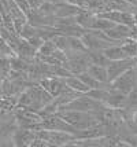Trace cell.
<instances>
[{
	"label": "cell",
	"mask_w": 137,
	"mask_h": 147,
	"mask_svg": "<svg viewBox=\"0 0 137 147\" xmlns=\"http://www.w3.org/2000/svg\"><path fill=\"white\" fill-rule=\"evenodd\" d=\"M107 106L100 100H96L86 94H80L77 98H74L73 100L59 107L58 110H80V111H93V113H99L103 111Z\"/></svg>",
	"instance_id": "obj_1"
},
{
	"label": "cell",
	"mask_w": 137,
	"mask_h": 147,
	"mask_svg": "<svg viewBox=\"0 0 137 147\" xmlns=\"http://www.w3.org/2000/svg\"><path fill=\"white\" fill-rule=\"evenodd\" d=\"M36 136L43 139L48 147L51 146H69L76 138L70 132L65 131H49V129H39L36 131Z\"/></svg>",
	"instance_id": "obj_2"
},
{
	"label": "cell",
	"mask_w": 137,
	"mask_h": 147,
	"mask_svg": "<svg viewBox=\"0 0 137 147\" xmlns=\"http://www.w3.org/2000/svg\"><path fill=\"white\" fill-rule=\"evenodd\" d=\"M66 57L67 59L63 62V66L74 76H78L80 73L86 71L88 66L91 65V59L86 52L69 51L66 52Z\"/></svg>",
	"instance_id": "obj_3"
},
{
	"label": "cell",
	"mask_w": 137,
	"mask_h": 147,
	"mask_svg": "<svg viewBox=\"0 0 137 147\" xmlns=\"http://www.w3.org/2000/svg\"><path fill=\"white\" fill-rule=\"evenodd\" d=\"M137 84V66L130 67L124 71L121 76H118L115 80L110 81L111 90H117L122 94H128L133 90V87Z\"/></svg>",
	"instance_id": "obj_4"
},
{
	"label": "cell",
	"mask_w": 137,
	"mask_h": 147,
	"mask_svg": "<svg viewBox=\"0 0 137 147\" xmlns=\"http://www.w3.org/2000/svg\"><path fill=\"white\" fill-rule=\"evenodd\" d=\"M137 66V59L136 58H129L126 57L124 59H118V61H110L108 65L106 66L107 69V78H108V83L115 80L118 76H121L124 71H126L130 67Z\"/></svg>",
	"instance_id": "obj_5"
},
{
	"label": "cell",
	"mask_w": 137,
	"mask_h": 147,
	"mask_svg": "<svg viewBox=\"0 0 137 147\" xmlns=\"http://www.w3.org/2000/svg\"><path fill=\"white\" fill-rule=\"evenodd\" d=\"M40 129H49V131H65V132H70L74 135L76 128L72 127L70 124H67L65 120H62L59 115L51 114L44 117L40 121Z\"/></svg>",
	"instance_id": "obj_6"
},
{
	"label": "cell",
	"mask_w": 137,
	"mask_h": 147,
	"mask_svg": "<svg viewBox=\"0 0 137 147\" xmlns=\"http://www.w3.org/2000/svg\"><path fill=\"white\" fill-rule=\"evenodd\" d=\"M39 84L44 88V90L52 95L53 98L59 95V92L62 91V88L65 87V80L56 76H51V77H43L39 81Z\"/></svg>",
	"instance_id": "obj_7"
},
{
	"label": "cell",
	"mask_w": 137,
	"mask_h": 147,
	"mask_svg": "<svg viewBox=\"0 0 137 147\" xmlns=\"http://www.w3.org/2000/svg\"><path fill=\"white\" fill-rule=\"evenodd\" d=\"M107 107L111 109H125L126 107V94H122L117 90H107L104 100H103Z\"/></svg>",
	"instance_id": "obj_8"
},
{
	"label": "cell",
	"mask_w": 137,
	"mask_h": 147,
	"mask_svg": "<svg viewBox=\"0 0 137 147\" xmlns=\"http://www.w3.org/2000/svg\"><path fill=\"white\" fill-rule=\"evenodd\" d=\"M34 138H36V132L34 131L18 127L15 129V132L13 134V144L18 147L30 146V143L33 142Z\"/></svg>",
	"instance_id": "obj_9"
},
{
	"label": "cell",
	"mask_w": 137,
	"mask_h": 147,
	"mask_svg": "<svg viewBox=\"0 0 137 147\" xmlns=\"http://www.w3.org/2000/svg\"><path fill=\"white\" fill-rule=\"evenodd\" d=\"M104 33L111 38V40L118 41V43L121 44V41H122V40H125V38L129 37V34H130V26L122 25V24H115L111 29L106 30Z\"/></svg>",
	"instance_id": "obj_10"
},
{
	"label": "cell",
	"mask_w": 137,
	"mask_h": 147,
	"mask_svg": "<svg viewBox=\"0 0 137 147\" xmlns=\"http://www.w3.org/2000/svg\"><path fill=\"white\" fill-rule=\"evenodd\" d=\"M78 95H80V92L72 90L70 87H67V85L65 84V87L62 88V91L59 92L58 96L53 98V100H55V103L58 105V107H62V106L67 105L70 100H73L74 98H77Z\"/></svg>",
	"instance_id": "obj_11"
},
{
	"label": "cell",
	"mask_w": 137,
	"mask_h": 147,
	"mask_svg": "<svg viewBox=\"0 0 137 147\" xmlns=\"http://www.w3.org/2000/svg\"><path fill=\"white\" fill-rule=\"evenodd\" d=\"M80 8L77 4H72V3H60L56 7V11H55V17L58 18H65V17H76L80 13Z\"/></svg>",
	"instance_id": "obj_12"
},
{
	"label": "cell",
	"mask_w": 137,
	"mask_h": 147,
	"mask_svg": "<svg viewBox=\"0 0 137 147\" xmlns=\"http://www.w3.org/2000/svg\"><path fill=\"white\" fill-rule=\"evenodd\" d=\"M96 18V14L89 11V10H80V13L76 15V24L82 26L84 29H91L93 21Z\"/></svg>",
	"instance_id": "obj_13"
},
{
	"label": "cell",
	"mask_w": 137,
	"mask_h": 147,
	"mask_svg": "<svg viewBox=\"0 0 137 147\" xmlns=\"http://www.w3.org/2000/svg\"><path fill=\"white\" fill-rule=\"evenodd\" d=\"M104 57L108 59V61H118V59H124L126 58V54L124 52L122 47L119 44H112V45H108L107 48L102 50Z\"/></svg>",
	"instance_id": "obj_14"
},
{
	"label": "cell",
	"mask_w": 137,
	"mask_h": 147,
	"mask_svg": "<svg viewBox=\"0 0 137 147\" xmlns=\"http://www.w3.org/2000/svg\"><path fill=\"white\" fill-rule=\"evenodd\" d=\"M86 71H88L92 77H95L98 81H100V83H108V78H107V69H106V66H100V65L91 63L89 66H88Z\"/></svg>",
	"instance_id": "obj_15"
},
{
	"label": "cell",
	"mask_w": 137,
	"mask_h": 147,
	"mask_svg": "<svg viewBox=\"0 0 137 147\" xmlns=\"http://www.w3.org/2000/svg\"><path fill=\"white\" fill-rule=\"evenodd\" d=\"M65 80V84L67 85V87H70L72 90L77 91V92H80V94H85V92H88L89 91V87L88 85H85L81 80H80L78 76H70V77H66V78H63Z\"/></svg>",
	"instance_id": "obj_16"
},
{
	"label": "cell",
	"mask_w": 137,
	"mask_h": 147,
	"mask_svg": "<svg viewBox=\"0 0 137 147\" xmlns=\"http://www.w3.org/2000/svg\"><path fill=\"white\" fill-rule=\"evenodd\" d=\"M119 45L122 47V50L126 54V57L136 58L137 59V40L128 37V38H125V40H122Z\"/></svg>",
	"instance_id": "obj_17"
},
{
	"label": "cell",
	"mask_w": 137,
	"mask_h": 147,
	"mask_svg": "<svg viewBox=\"0 0 137 147\" xmlns=\"http://www.w3.org/2000/svg\"><path fill=\"white\" fill-rule=\"evenodd\" d=\"M88 57L91 59V63H95V65H100V66H107L108 65V59L104 57V54L102 50H88L86 51Z\"/></svg>",
	"instance_id": "obj_18"
},
{
	"label": "cell",
	"mask_w": 137,
	"mask_h": 147,
	"mask_svg": "<svg viewBox=\"0 0 137 147\" xmlns=\"http://www.w3.org/2000/svg\"><path fill=\"white\" fill-rule=\"evenodd\" d=\"M114 25H115V22H112V21H110V19L102 18V17H99L98 14H96V18H95V21H93V24H92L91 29H96V30L106 32V30L111 29V28H112Z\"/></svg>",
	"instance_id": "obj_19"
},
{
	"label": "cell",
	"mask_w": 137,
	"mask_h": 147,
	"mask_svg": "<svg viewBox=\"0 0 137 147\" xmlns=\"http://www.w3.org/2000/svg\"><path fill=\"white\" fill-rule=\"evenodd\" d=\"M69 40V48L70 51H76V52H86V47L82 43L81 37H76V36H70L67 37Z\"/></svg>",
	"instance_id": "obj_20"
},
{
	"label": "cell",
	"mask_w": 137,
	"mask_h": 147,
	"mask_svg": "<svg viewBox=\"0 0 137 147\" xmlns=\"http://www.w3.org/2000/svg\"><path fill=\"white\" fill-rule=\"evenodd\" d=\"M52 41L55 47L58 50H62L65 52H69L70 48H69V40H67V36H63V34H55L52 37Z\"/></svg>",
	"instance_id": "obj_21"
},
{
	"label": "cell",
	"mask_w": 137,
	"mask_h": 147,
	"mask_svg": "<svg viewBox=\"0 0 137 147\" xmlns=\"http://www.w3.org/2000/svg\"><path fill=\"white\" fill-rule=\"evenodd\" d=\"M55 50H56V47L53 44L52 38H49V40H44L43 41V44L39 47L36 54H39V55H51Z\"/></svg>",
	"instance_id": "obj_22"
},
{
	"label": "cell",
	"mask_w": 137,
	"mask_h": 147,
	"mask_svg": "<svg viewBox=\"0 0 137 147\" xmlns=\"http://www.w3.org/2000/svg\"><path fill=\"white\" fill-rule=\"evenodd\" d=\"M56 7H58V4H53V3H49V1H43L41 6L37 8V11L44 14V15H55Z\"/></svg>",
	"instance_id": "obj_23"
},
{
	"label": "cell",
	"mask_w": 137,
	"mask_h": 147,
	"mask_svg": "<svg viewBox=\"0 0 137 147\" xmlns=\"http://www.w3.org/2000/svg\"><path fill=\"white\" fill-rule=\"evenodd\" d=\"M14 1H15V4L19 7L23 13L26 14V17H27V14L30 13V7L27 4V0H14Z\"/></svg>",
	"instance_id": "obj_24"
},
{
	"label": "cell",
	"mask_w": 137,
	"mask_h": 147,
	"mask_svg": "<svg viewBox=\"0 0 137 147\" xmlns=\"http://www.w3.org/2000/svg\"><path fill=\"white\" fill-rule=\"evenodd\" d=\"M30 147H48V144H47L43 139H40V138L36 136V138L33 139V142L30 143Z\"/></svg>",
	"instance_id": "obj_25"
},
{
	"label": "cell",
	"mask_w": 137,
	"mask_h": 147,
	"mask_svg": "<svg viewBox=\"0 0 137 147\" xmlns=\"http://www.w3.org/2000/svg\"><path fill=\"white\" fill-rule=\"evenodd\" d=\"M43 1H44V0H27V4L30 7V10H37V8L41 6Z\"/></svg>",
	"instance_id": "obj_26"
},
{
	"label": "cell",
	"mask_w": 137,
	"mask_h": 147,
	"mask_svg": "<svg viewBox=\"0 0 137 147\" xmlns=\"http://www.w3.org/2000/svg\"><path fill=\"white\" fill-rule=\"evenodd\" d=\"M44 1H49V3H53V4H60V3H63L65 0H44Z\"/></svg>",
	"instance_id": "obj_27"
},
{
	"label": "cell",
	"mask_w": 137,
	"mask_h": 147,
	"mask_svg": "<svg viewBox=\"0 0 137 147\" xmlns=\"http://www.w3.org/2000/svg\"><path fill=\"white\" fill-rule=\"evenodd\" d=\"M66 3H72V4H76V1H77V0H65Z\"/></svg>",
	"instance_id": "obj_28"
},
{
	"label": "cell",
	"mask_w": 137,
	"mask_h": 147,
	"mask_svg": "<svg viewBox=\"0 0 137 147\" xmlns=\"http://www.w3.org/2000/svg\"><path fill=\"white\" fill-rule=\"evenodd\" d=\"M0 26H3V15L0 14Z\"/></svg>",
	"instance_id": "obj_29"
},
{
	"label": "cell",
	"mask_w": 137,
	"mask_h": 147,
	"mask_svg": "<svg viewBox=\"0 0 137 147\" xmlns=\"http://www.w3.org/2000/svg\"><path fill=\"white\" fill-rule=\"evenodd\" d=\"M136 15H137V6H136Z\"/></svg>",
	"instance_id": "obj_30"
}]
</instances>
